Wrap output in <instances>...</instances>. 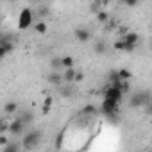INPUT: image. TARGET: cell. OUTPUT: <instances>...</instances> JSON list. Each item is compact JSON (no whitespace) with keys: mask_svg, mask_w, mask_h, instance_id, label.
Instances as JSON below:
<instances>
[{"mask_svg":"<svg viewBox=\"0 0 152 152\" xmlns=\"http://www.w3.org/2000/svg\"><path fill=\"white\" fill-rule=\"evenodd\" d=\"M152 102V95L150 91H136L129 97V107L131 109H138V107H145L147 104Z\"/></svg>","mask_w":152,"mask_h":152,"instance_id":"obj_2","label":"cell"},{"mask_svg":"<svg viewBox=\"0 0 152 152\" xmlns=\"http://www.w3.org/2000/svg\"><path fill=\"white\" fill-rule=\"evenodd\" d=\"M118 73H120V79H122V81H129V79H131V72L125 70V68L118 70Z\"/></svg>","mask_w":152,"mask_h":152,"instance_id":"obj_23","label":"cell"},{"mask_svg":"<svg viewBox=\"0 0 152 152\" xmlns=\"http://www.w3.org/2000/svg\"><path fill=\"white\" fill-rule=\"evenodd\" d=\"M50 68L52 70H64V66H63V57H52V61H50Z\"/></svg>","mask_w":152,"mask_h":152,"instance_id":"obj_14","label":"cell"},{"mask_svg":"<svg viewBox=\"0 0 152 152\" xmlns=\"http://www.w3.org/2000/svg\"><path fill=\"white\" fill-rule=\"evenodd\" d=\"M107 47H106V41H97L95 43V52L97 54H106Z\"/></svg>","mask_w":152,"mask_h":152,"instance_id":"obj_18","label":"cell"},{"mask_svg":"<svg viewBox=\"0 0 152 152\" xmlns=\"http://www.w3.org/2000/svg\"><path fill=\"white\" fill-rule=\"evenodd\" d=\"M115 50L125 52V39H124V38H120L118 41H115Z\"/></svg>","mask_w":152,"mask_h":152,"instance_id":"obj_20","label":"cell"},{"mask_svg":"<svg viewBox=\"0 0 152 152\" xmlns=\"http://www.w3.org/2000/svg\"><path fill=\"white\" fill-rule=\"evenodd\" d=\"M57 90H59L61 97H72L75 93V90L72 88V83H63L61 86H57Z\"/></svg>","mask_w":152,"mask_h":152,"instance_id":"obj_12","label":"cell"},{"mask_svg":"<svg viewBox=\"0 0 152 152\" xmlns=\"http://www.w3.org/2000/svg\"><path fill=\"white\" fill-rule=\"evenodd\" d=\"M124 95H125L124 90L118 88V86H113V84H109V86L104 90V99H111V100H116V102H122Z\"/></svg>","mask_w":152,"mask_h":152,"instance_id":"obj_6","label":"cell"},{"mask_svg":"<svg viewBox=\"0 0 152 152\" xmlns=\"http://www.w3.org/2000/svg\"><path fill=\"white\" fill-rule=\"evenodd\" d=\"M99 109H100V113H102L106 118H109V120H116V115H118V111H120V102L111 100V99H104Z\"/></svg>","mask_w":152,"mask_h":152,"instance_id":"obj_3","label":"cell"},{"mask_svg":"<svg viewBox=\"0 0 152 152\" xmlns=\"http://www.w3.org/2000/svg\"><path fill=\"white\" fill-rule=\"evenodd\" d=\"M75 75H77V70H75V66L64 68V70H63V79H64V83H75Z\"/></svg>","mask_w":152,"mask_h":152,"instance_id":"obj_11","label":"cell"},{"mask_svg":"<svg viewBox=\"0 0 152 152\" xmlns=\"http://www.w3.org/2000/svg\"><path fill=\"white\" fill-rule=\"evenodd\" d=\"M122 38H124L127 43H134V45H138V38H140V36H138L136 32H125Z\"/></svg>","mask_w":152,"mask_h":152,"instance_id":"obj_15","label":"cell"},{"mask_svg":"<svg viewBox=\"0 0 152 152\" xmlns=\"http://www.w3.org/2000/svg\"><path fill=\"white\" fill-rule=\"evenodd\" d=\"M50 104H52V99H50V97H47V99H45V104H43V109H41V111H43V113H48V111H50Z\"/></svg>","mask_w":152,"mask_h":152,"instance_id":"obj_25","label":"cell"},{"mask_svg":"<svg viewBox=\"0 0 152 152\" xmlns=\"http://www.w3.org/2000/svg\"><path fill=\"white\" fill-rule=\"evenodd\" d=\"M122 2H124V4H125L127 7H136L140 0H122Z\"/></svg>","mask_w":152,"mask_h":152,"instance_id":"obj_26","label":"cell"},{"mask_svg":"<svg viewBox=\"0 0 152 152\" xmlns=\"http://www.w3.org/2000/svg\"><path fill=\"white\" fill-rule=\"evenodd\" d=\"M73 64H75L73 57H70V56H64V57H63V66H64V68H72Z\"/></svg>","mask_w":152,"mask_h":152,"instance_id":"obj_21","label":"cell"},{"mask_svg":"<svg viewBox=\"0 0 152 152\" xmlns=\"http://www.w3.org/2000/svg\"><path fill=\"white\" fill-rule=\"evenodd\" d=\"M83 77H84L83 72H77V75H75V83H81V81H83Z\"/></svg>","mask_w":152,"mask_h":152,"instance_id":"obj_27","label":"cell"},{"mask_svg":"<svg viewBox=\"0 0 152 152\" xmlns=\"http://www.w3.org/2000/svg\"><path fill=\"white\" fill-rule=\"evenodd\" d=\"M15 50V43L11 39H6V38H0V56L6 57L7 54H11Z\"/></svg>","mask_w":152,"mask_h":152,"instance_id":"obj_8","label":"cell"},{"mask_svg":"<svg viewBox=\"0 0 152 152\" xmlns=\"http://www.w3.org/2000/svg\"><path fill=\"white\" fill-rule=\"evenodd\" d=\"M73 38L77 39L79 43H86V41L91 39V31L86 29V27H77V29L73 31Z\"/></svg>","mask_w":152,"mask_h":152,"instance_id":"obj_7","label":"cell"},{"mask_svg":"<svg viewBox=\"0 0 152 152\" xmlns=\"http://www.w3.org/2000/svg\"><path fill=\"white\" fill-rule=\"evenodd\" d=\"M18 118L27 125V124H32L34 122V115L32 113H29V111H25V113H22V115H18Z\"/></svg>","mask_w":152,"mask_h":152,"instance_id":"obj_16","label":"cell"},{"mask_svg":"<svg viewBox=\"0 0 152 152\" xmlns=\"http://www.w3.org/2000/svg\"><path fill=\"white\" fill-rule=\"evenodd\" d=\"M145 109H147V115H150V116H152V102H150V104H147V106H145Z\"/></svg>","mask_w":152,"mask_h":152,"instance_id":"obj_28","label":"cell"},{"mask_svg":"<svg viewBox=\"0 0 152 152\" xmlns=\"http://www.w3.org/2000/svg\"><path fill=\"white\" fill-rule=\"evenodd\" d=\"M48 83L52 84V86H61L63 83H64V79H63V72H59V70H52L50 73H48Z\"/></svg>","mask_w":152,"mask_h":152,"instance_id":"obj_9","label":"cell"},{"mask_svg":"<svg viewBox=\"0 0 152 152\" xmlns=\"http://www.w3.org/2000/svg\"><path fill=\"white\" fill-rule=\"evenodd\" d=\"M36 15H38V16L43 20V16H47V15H48V7H45V6H39V7H38V11H36Z\"/></svg>","mask_w":152,"mask_h":152,"instance_id":"obj_24","label":"cell"},{"mask_svg":"<svg viewBox=\"0 0 152 152\" xmlns=\"http://www.w3.org/2000/svg\"><path fill=\"white\" fill-rule=\"evenodd\" d=\"M41 138H43V132L39 129H32V131H27L22 138V145L25 150H34L39 143H41Z\"/></svg>","mask_w":152,"mask_h":152,"instance_id":"obj_1","label":"cell"},{"mask_svg":"<svg viewBox=\"0 0 152 152\" xmlns=\"http://www.w3.org/2000/svg\"><path fill=\"white\" fill-rule=\"evenodd\" d=\"M7 2H15V0H7Z\"/></svg>","mask_w":152,"mask_h":152,"instance_id":"obj_29","label":"cell"},{"mask_svg":"<svg viewBox=\"0 0 152 152\" xmlns=\"http://www.w3.org/2000/svg\"><path fill=\"white\" fill-rule=\"evenodd\" d=\"M34 31H36L38 34H45V32H47V23H45V20L36 22V23H34Z\"/></svg>","mask_w":152,"mask_h":152,"instance_id":"obj_17","label":"cell"},{"mask_svg":"<svg viewBox=\"0 0 152 152\" xmlns=\"http://www.w3.org/2000/svg\"><path fill=\"white\" fill-rule=\"evenodd\" d=\"M97 20H99L100 23H107V22H109V16H107V13L99 11V13H97Z\"/></svg>","mask_w":152,"mask_h":152,"instance_id":"obj_19","label":"cell"},{"mask_svg":"<svg viewBox=\"0 0 152 152\" xmlns=\"http://www.w3.org/2000/svg\"><path fill=\"white\" fill-rule=\"evenodd\" d=\"M95 113H97V107L91 106V104H88V106L83 107V115H95Z\"/></svg>","mask_w":152,"mask_h":152,"instance_id":"obj_22","label":"cell"},{"mask_svg":"<svg viewBox=\"0 0 152 152\" xmlns=\"http://www.w3.org/2000/svg\"><path fill=\"white\" fill-rule=\"evenodd\" d=\"M16 109H18V104H16L15 100H11V102H7V104L4 106V115H6V116L15 115V113H16Z\"/></svg>","mask_w":152,"mask_h":152,"instance_id":"obj_13","label":"cell"},{"mask_svg":"<svg viewBox=\"0 0 152 152\" xmlns=\"http://www.w3.org/2000/svg\"><path fill=\"white\" fill-rule=\"evenodd\" d=\"M25 129H27V125H25L18 116L9 124V134H11V138H20V136H23V134H25Z\"/></svg>","mask_w":152,"mask_h":152,"instance_id":"obj_5","label":"cell"},{"mask_svg":"<svg viewBox=\"0 0 152 152\" xmlns=\"http://www.w3.org/2000/svg\"><path fill=\"white\" fill-rule=\"evenodd\" d=\"M20 148H23L22 141H15V138H11V141L2 147V152H18Z\"/></svg>","mask_w":152,"mask_h":152,"instance_id":"obj_10","label":"cell"},{"mask_svg":"<svg viewBox=\"0 0 152 152\" xmlns=\"http://www.w3.org/2000/svg\"><path fill=\"white\" fill-rule=\"evenodd\" d=\"M34 23H36V22H34V11L29 9V7H23V9L20 11V16H18V29L25 31V29H29V27L34 25Z\"/></svg>","mask_w":152,"mask_h":152,"instance_id":"obj_4","label":"cell"}]
</instances>
